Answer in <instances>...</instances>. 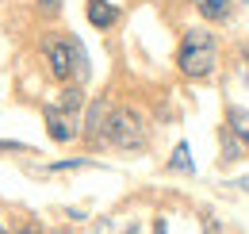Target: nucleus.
I'll list each match as a JSON object with an SVG mask.
<instances>
[{
	"label": "nucleus",
	"instance_id": "1",
	"mask_svg": "<svg viewBox=\"0 0 249 234\" xmlns=\"http://www.w3.org/2000/svg\"><path fill=\"white\" fill-rule=\"evenodd\" d=\"M177 65L184 77H211L218 65V46L211 31H188L180 39V50H177Z\"/></svg>",
	"mask_w": 249,
	"mask_h": 234
},
{
	"label": "nucleus",
	"instance_id": "2",
	"mask_svg": "<svg viewBox=\"0 0 249 234\" xmlns=\"http://www.w3.org/2000/svg\"><path fill=\"white\" fill-rule=\"evenodd\" d=\"M46 65H50V73H54L58 81H73V77L85 81V73H89V58H85L81 42L69 39V35L46 39Z\"/></svg>",
	"mask_w": 249,
	"mask_h": 234
},
{
	"label": "nucleus",
	"instance_id": "3",
	"mask_svg": "<svg viewBox=\"0 0 249 234\" xmlns=\"http://www.w3.org/2000/svg\"><path fill=\"white\" fill-rule=\"evenodd\" d=\"M107 142L119 150H138L146 142V119L134 108H115L111 123H107Z\"/></svg>",
	"mask_w": 249,
	"mask_h": 234
},
{
	"label": "nucleus",
	"instance_id": "4",
	"mask_svg": "<svg viewBox=\"0 0 249 234\" xmlns=\"http://www.w3.org/2000/svg\"><path fill=\"white\" fill-rule=\"evenodd\" d=\"M42 116H46V131H50L54 142H73V138H77V116L62 112L58 104H50Z\"/></svg>",
	"mask_w": 249,
	"mask_h": 234
},
{
	"label": "nucleus",
	"instance_id": "5",
	"mask_svg": "<svg viewBox=\"0 0 249 234\" xmlns=\"http://www.w3.org/2000/svg\"><path fill=\"white\" fill-rule=\"evenodd\" d=\"M111 112H115V108L107 104V96H96L92 104H89V116H85V135H89L92 142L107 135V123H111Z\"/></svg>",
	"mask_w": 249,
	"mask_h": 234
},
{
	"label": "nucleus",
	"instance_id": "6",
	"mask_svg": "<svg viewBox=\"0 0 249 234\" xmlns=\"http://www.w3.org/2000/svg\"><path fill=\"white\" fill-rule=\"evenodd\" d=\"M119 20V12L107 4V0H89V23L92 27H111Z\"/></svg>",
	"mask_w": 249,
	"mask_h": 234
},
{
	"label": "nucleus",
	"instance_id": "7",
	"mask_svg": "<svg viewBox=\"0 0 249 234\" xmlns=\"http://www.w3.org/2000/svg\"><path fill=\"white\" fill-rule=\"evenodd\" d=\"M192 4H196V12H199L203 20H211V23H218V20L230 16V0H192Z\"/></svg>",
	"mask_w": 249,
	"mask_h": 234
},
{
	"label": "nucleus",
	"instance_id": "8",
	"mask_svg": "<svg viewBox=\"0 0 249 234\" xmlns=\"http://www.w3.org/2000/svg\"><path fill=\"white\" fill-rule=\"evenodd\" d=\"M58 108H62V112H69V116H77V112L85 108V92H81L77 85L62 88V92H58Z\"/></svg>",
	"mask_w": 249,
	"mask_h": 234
},
{
	"label": "nucleus",
	"instance_id": "9",
	"mask_svg": "<svg viewBox=\"0 0 249 234\" xmlns=\"http://www.w3.org/2000/svg\"><path fill=\"white\" fill-rule=\"evenodd\" d=\"M226 123H230L234 138L249 142V112H246V108H230V112H226Z\"/></svg>",
	"mask_w": 249,
	"mask_h": 234
},
{
	"label": "nucleus",
	"instance_id": "10",
	"mask_svg": "<svg viewBox=\"0 0 249 234\" xmlns=\"http://www.w3.org/2000/svg\"><path fill=\"white\" fill-rule=\"evenodd\" d=\"M169 165H173V169H180V173H192V157H188V142H177L173 157H169Z\"/></svg>",
	"mask_w": 249,
	"mask_h": 234
},
{
	"label": "nucleus",
	"instance_id": "11",
	"mask_svg": "<svg viewBox=\"0 0 249 234\" xmlns=\"http://www.w3.org/2000/svg\"><path fill=\"white\" fill-rule=\"evenodd\" d=\"M81 165H89V161H54V165H50V173H65V169H81Z\"/></svg>",
	"mask_w": 249,
	"mask_h": 234
},
{
	"label": "nucleus",
	"instance_id": "12",
	"mask_svg": "<svg viewBox=\"0 0 249 234\" xmlns=\"http://www.w3.org/2000/svg\"><path fill=\"white\" fill-rule=\"evenodd\" d=\"M38 4H42L46 12H58V8H62V0H38Z\"/></svg>",
	"mask_w": 249,
	"mask_h": 234
},
{
	"label": "nucleus",
	"instance_id": "13",
	"mask_svg": "<svg viewBox=\"0 0 249 234\" xmlns=\"http://www.w3.org/2000/svg\"><path fill=\"white\" fill-rule=\"evenodd\" d=\"M16 234H38V227H35V223H23V227H19Z\"/></svg>",
	"mask_w": 249,
	"mask_h": 234
},
{
	"label": "nucleus",
	"instance_id": "14",
	"mask_svg": "<svg viewBox=\"0 0 249 234\" xmlns=\"http://www.w3.org/2000/svg\"><path fill=\"white\" fill-rule=\"evenodd\" d=\"M0 150H27L23 142H0Z\"/></svg>",
	"mask_w": 249,
	"mask_h": 234
},
{
	"label": "nucleus",
	"instance_id": "15",
	"mask_svg": "<svg viewBox=\"0 0 249 234\" xmlns=\"http://www.w3.org/2000/svg\"><path fill=\"white\" fill-rule=\"evenodd\" d=\"M246 88H249V46H246Z\"/></svg>",
	"mask_w": 249,
	"mask_h": 234
},
{
	"label": "nucleus",
	"instance_id": "16",
	"mask_svg": "<svg viewBox=\"0 0 249 234\" xmlns=\"http://www.w3.org/2000/svg\"><path fill=\"white\" fill-rule=\"evenodd\" d=\"M154 234H165V223H157V231H154Z\"/></svg>",
	"mask_w": 249,
	"mask_h": 234
},
{
	"label": "nucleus",
	"instance_id": "17",
	"mask_svg": "<svg viewBox=\"0 0 249 234\" xmlns=\"http://www.w3.org/2000/svg\"><path fill=\"white\" fill-rule=\"evenodd\" d=\"M0 234H4V227H0Z\"/></svg>",
	"mask_w": 249,
	"mask_h": 234
}]
</instances>
